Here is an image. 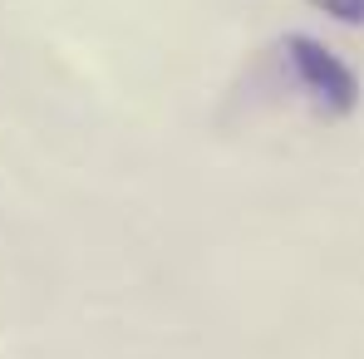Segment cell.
Masks as SVG:
<instances>
[{"mask_svg":"<svg viewBox=\"0 0 364 359\" xmlns=\"http://www.w3.org/2000/svg\"><path fill=\"white\" fill-rule=\"evenodd\" d=\"M310 5L335 15L340 25H364V0H310Z\"/></svg>","mask_w":364,"mask_h":359,"instance_id":"obj_2","label":"cell"},{"mask_svg":"<svg viewBox=\"0 0 364 359\" xmlns=\"http://www.w3.org/2000/svg\"><path fill=\"white\" fill-rule=\"evenodd\" d=\"M281 55H286L296 84L305 89V99H310L315 109H325V114H355V104H360V79H355V69L340 60V55H330V50H325L320 40H310V35H286Z\"/></svg>","mask_w":364,"mask_h":359,"instance_id":"obj_1","label":"cell"}]
</instances>
